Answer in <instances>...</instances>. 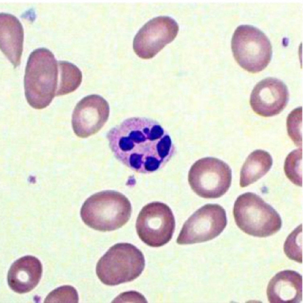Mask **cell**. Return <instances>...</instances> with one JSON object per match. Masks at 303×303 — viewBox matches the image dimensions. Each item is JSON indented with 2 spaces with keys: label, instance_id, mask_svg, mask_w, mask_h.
<instances>
[{
  "label": "cell",
  "instance_id": "cell-1",
  "mask_svg": "<svg viewBox=\"0 0 303 303\" xmlns=\"http://www.w3.org/2000/svg\"><path fill=\"white\" fill-rule=\"evenodd\" d=\"M110 147L120 161L133 170L147 173L162 167L174 149L170 138L154 120L133 117L110 131Z\"/></svg>",
  "mask_w": 303,
  "mask_h": 303
},
{
  "label": "cell",
  "instance_id": "cell-2",
  "mask_svg": "<svg viewBox=\"0 0 303 303\" xmlns=\"http://www.w3.org/2000/svg\"><path fill=\"white\" fill-rule=\"evenodd\" d=\"M60 70L54 54L49 50L41 48L32 52L28 59L25 72L24 85L27 102L33 108H46L57 96Z\"/></svg>",
  "mask_w": 303,
  "mask_h": 303
},
{
  "label": "cell",
  "instance_id": "cell-3",
  "mask_svg": "<svg viewBox=\"0 0 303 303\" xmlns=\"http://www.w3.org/2000/svg\"><path fill=\"white\" fill-rule=\"evenodd\" d=\"M132 211L128 199L117 191L106 190L88 198L82 206L80 215L90 228L105 232L116 230L125 225Z\"/></svg>",
  "mask_w": 303,
  "mask_h": 303
},
{
  "label": "cell",
  "instance_id": "cell-4",
  "mask_svg": "<svg viewBox=\"0 0 303 303\" xmlns=\"http://www.w3.org/2000/svg\"><path fill=\"white\" fill-rule=\"evenodd\" d=\"M233 214L238 227L246 233L255 237L271 236L278 232L282 225L277 212L252 192L245 193L237 198Z\"/></svg>",
  "mask_w": 303,
  "mask_h": 303
},
{
  "label": "cell",
  "instance_id": "cell-5",
  "mask_svg": "<svg viewBox=\"0 0 303 303\" xmlns=\"http://www.w3.org/2000/svg\"><path fill=\"white\" fill-rule=\"evenodd\" d=\"M144 256L133 245L117 244L111 247L98 262L97 275L108 286L133 281L142 273L145 267Z\"/></svg>",
  "mask_w": 303,
  "mask_h": 303
},
{
  "label": "cell",
  "instance_id": "cell-6",
  "mask_svg": "<svg viewBox=\"0 0 303 303\" xmlns=\"http://www.w3.org/2000/svg\"><path fill=\"white\" fill-rule=\"evenodd\" d=\"M231 47L237 63L251 73L262 71L271 59L272 46L269 39L262 31L252 25H242L237 27L232 36Z\"/></svg>",
  "mask_w": 303,
  "mask_h": 303
},
{
  "label": "cell",
  "instance_id": "cell-7",
  "mask_svg": "<svg viewBox=\"0 0 303 303\" xmlns=\"http://www.w3.org/2000/svg\"><path fill=\"white\" fill-rule=\"evenodd\" d=\"M232 177L231 170L227 163L218 158L207 157L193 164L188 172V180L191 189L198 195L215 199L227 191Z\"/></svg>",
  "mask_w": 303,
  "mask_h": 303
},
{
  "label": "cell",
  "instance_id": "cell-8",
  "mask_svg": "<svg viewBox=\"0 0 303 303\" xmlns=\"http://www.w3.org/2000/svg\"><path fill=\"white\" fill-rule=\"evenodd\" d=\"M136 227L138 236L144 243L152 247H160L172 237L175 227V217L166 204L153 202L141 209Z\"/></svg>",
  "mask_w": 303,
  "mask_h": 303
},
{
  "label": "cell",
  "instance_id": "cell-9",
  "mask_svg": "<svg viewBox=\"0 0 303 303\" xmlns=\"http://www.w3.org/2000/svg\"><path fill=\"white\" fill-rule=\"evenodd\" d=\"M227 223L226 211L222 207L216 204H207L185 222L177 243L191 244L211 240L223 232Z\"/></svg>",
  "mask_w": 303,
  "mask_h": 303
},
{
  "label": "cell",
  "instance_id": "cell-10",
  "mask_svg": "<svg viewBox=\"0 0 303 303\" xmlns=\"http://www.w3.org/2000/svg\"><path fill=\"white\" fill-rule=\"evenodd\" d=\"M178 30L177 23L170 17L153 18L146 23L135 36L134 51L141 58H151L174 40Z\"/></svg>",
  "mask_w": 303,
  "mask_h": 303
},
{
  "label": "cell",
  "instance_id": "cell-11",
  "mask_svg": "<svg viewBox=\"0 0 303 303\" xmlns=\"http://www.w3.org/2000/svg\"><path fill=\"white\" fill-rule=\"evenodd\" d=\"M289 99L286 84L277 78L269 77L259 82L251 93L250 103L253 111L264 117L277 115L285 108Z\"/></svg>",
  "mask_w": 303,
  "mask_h": 303
},
{
  "label": "cell",
  "instance_id": "cell-12",
  "mask_svg": "<svg viewBox=\"0 0 303 303\" xmlns=\"http://www.w3.org/2000/svg\"><path fill=\"white\" fill-rule=\"evenodd\" d=\"M108 102L96 94L87 96L76 105L72 116V124L75 131H95L107 121L109 114Z\"/></svg>",
  "mask_w": 303,
  "mask_h": 303
},
{
  "label": "cell",
  "instance_id": "cell-13",
  "mask_svg": "<svg viewBox=\"0 0 303 303\" xmlns=\"http://www.w3.org/2000/svg\"><path fill=\"white\" fill-rule=\"evenodd\" d=\"M302 276L292 270L281 271L269 281L267 289L271 303H299L302 299Z\"/></svg>",
  "mask_w": 303,
  "mask_h": 303
},
{
  "label": "cell",
  "instance_id": "cell-14",
  "mask_svg": "<svg viewBox=\"0 0 303 303\" xmlns=\"http://www.w3.org/2000/svg\"><path fill=\"white\" fill-rule=\"evenodd\" d=\"M42 271L41 264L37 258L30 255L22 257L14 262L8 271V284L16 293H27L37 286Z\"/></svg>",
  "mask_w": 303,
  "mask_h": 303
},
{
  "label": "cell",
  "instance_id": "cell-15",
  "mask_svg": "<svg viewBox=\"0 0 303 303\" xmlns=\"http://www.w3.org/2000/svg\"><path fill=\"white\" fill-rule=\"evenodd\" d=\"M23 41V28L18 19L11 14L1 13L0 48L14 68L20 64Z\"/></svg>",
  "mask_w": 303,
  "mask_h": 303
},
{
  "label": "cell",
  "instance_id": "cell-16",
  "mask_svg": "<svg viewBox=\"0 0 303 303\" xmlns=\"http://www.w3.org/2000/svg\"><path fill=\"white\" fill-rule=\"evenodd\" d=\"M272 164V157L267 152L259 149L252 152L241 168L240 186L245 187L256 181L267 173Z\"/></svg>",
  "mask_w": 303,
  "mask_h": 303
},
{
  "label": "cell",
  "instance_id": "cell-17",
  "mask_svg": "<svg viewBox=\"0 0 303 303\" xmlns=\"http://www.w3.org/2000/svg\"><path fill=\"white\" fill-rule=\"evenodd\" d=\"M60 77L57 96L71 93L76 90L82 81V73L75 65L65 61L58 62Z\"/></svg>",
  "mask_w": 303,
  "mask_h": 303
},
{
  "label": "cell",
  "instance_id": "cell-18",
  "mask_svg": "<svg viewBox=\"0 0 303 303\" xmlns=\"http://www.w3.org/2000/svg\"><path fill=\"white\" fill-rule=\"evenodd\" d=\"M302 148L294 150L287 156L284 170L287 178L294 184L302 186Z\"/></svg>",
  "mask_w": 303,
  "mask_h": 303
},
{
  "label": "cell",
  "instance_id": "cell-19",
  "mask_svg": "<svg viewBox=\"0 0 303 303\" xmlns=\"http://www.w3.org/2000/svg\"><path fill=\"white\" fill-rule=\"evenodd\" d=\"M283 250L290 259L302 263V224L296 228L287 237Z\"/></svg>",
  "mask_w": 303,
  "mask_h": 303
},
{
  "label": "cell",
  "instance_id": "cell-20",
  "mask_svg": "<svg viewBox=\"0 0 303 303\" xmlns=\"http://www.w3.org/2000/svg\"><path fill=\"white\" fill-rule=\"evenodd\" d=\"M78 296L75 289L72 286H60L51 292L44 303H78Z\"/></svg>",
  "mask_w": 303,
  "mask_h": 303
},
{
  "label": "cell",
  "instance_id": "cell-21",
  "mask_svg": "<svg viewBox=\"0 0 303 303\" xmlns=\"http://www.w3.org/2000/svg\"><path fill=\"white\" fill-rule=\"evenodd\" d=\"M286 125L289 137L297 146L302 145V110L299 114H296V109L293 110L288 115Z\"/></svg>",
  "mask_w": 303,
  "mask_h": 303
},
{
  "label": "cell",
  "instance_id": "cell-22",
  "mask_svg": "<svg viewBox=\"0 0 303 303\" xmlns=\"http://www.w3.org/2000/svg\"><path fill=\"white\" fill-rule=\"evenodd\" d=\"M112 302L147 303V301L141 294L136 291H131L120 294Z\"/></svg>",
  "mask_w": 303,
  "mask_h": 303
}]
</instances>
